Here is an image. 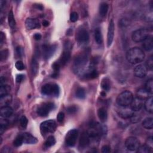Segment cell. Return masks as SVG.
Segmentation results:
<instances>
[{
	"label": "cell",
	"mask_w": 153,
	"mask_h": 153,
	"mask_svg": "<svg viewBox=\"0 0 153 153\" xmlns=\"http://www.w3.org/2000/svg\"><path fill=\"white\" fill-rule=\"evenodd\" d=\"M78 19V14L77 12H72L70 14V21L72 22H75Z\"/></svg>",
	"instance_id": "46"
},
{
	"label": "cell",
	"mask_w": 153,
	"mask_h": 153,
	"mask_svg": "<svg viewBox=\"0 0 153 153\" xmlns=\"http://www.w3.org/2000/svg\"><path fill=\"white\" fill-rule=\"evenodd\" d=\"M4 40H5L4 33L3 32H1V33H0V43H1V45L3 44Z\"/></svg>",
	"instance_id": "52"
},
{
	"label": "cell",
	"mask_w": 153,
	"mask_h": 153,
	"mask_svg": "<svg viewBox=\"0 0 153 153\" xmlns=\"http://www.w3.org/2000/svg\"><path fill=\"white\" fill-rule=\"evenodd\" d=\"M76 40L80 44H87L89 40L88 31L85 29H80L76 33Z\"/></svg>",
	"instance_id": "11"
},
{
	"label": "cell",
	"mask_w": 153,
	"mask_h": 153,
	"mask_svg": "<svg viewBox=\"0 0 153 153\" xmlns=\"http://www.w3.org/2000/svg\"><path fill=\"white\" fill-rule=\"evenodd\" d=\"M37 8L39 10H42L43 9V7L41 5H40V4H37Z\"/></svg>",
	"instance_id": "58"
},
{
	"label": "cell",
	"mask_w": 153,
	"mask_h": 153,
	"mask_svg": "<svg viewBox=\"0 0 153 153\" xmlns=\"http://www.w3.org/2000/svg\"><path fill=\"white\" fill-rule=\"evenodd\" d=\"M144 106L143 100L138 97H136L133 99L130 104V107L133 111H140Z\"/></svg>",
	"instance_id": "15"
},
{
	"label": "cell",
	"mask_w": 153,
	"mask_h": 153,
	"mask_svg": "<svg viewBox=\"0 0 153 153\" xmlns=\"http://www.w3.org/2000/svg\"><path fill=\"white\" fill-rule=\"evenodd\" d=\"M97 116L101 122H105L108 118V113L106 109L104 108H99L97 110Z\"/></svg>",
	"instance_id": "24"
},
{
	"label": "cell",
	"mask_w": 153,
	"mask_h": 153,
	"mask_svg": "<svg viewBox=\"0 0 153 153\" xmlns=\"http://www.w3.org/2000/svg\"><path fill=\"white\" fill-rule=\"evenodd\" d=\"M133 99V95L130 91L126 90L119 94L117 97V103L119 106H129Z\"/></svg>",
	"instance_id": "4"
},
{
	"label": "cell",
	"mask_w": 153,
	"mask_h": 153,
	"mask_svg": "<svg viewBox=\"0 0 153 153\" xmlns=\"http://www.w3.org/2000/svg\"><path fill=\"white\" fill-rule=\"evenodd\" d=\"M129 106H120L117 110L118 116L123 119L130 118L134 113Z\"/></svg>",
	"instance_id": "10"
},
{
	"label": "cell",
	"mask_w": 153,
	"mask_h": 153,
	"mask_svg": "<svg viewBox=\"0 0 153 153\" xmlns=\"http://www.w3.org/2000/svg\"><path fill=\"white\" fill-rule=\"evenodd\" d=\"M41 93L44 95L58 97L60 93V88L56 84H46L41 88Z\"/></svg>",
	"instance_id": "3"
},
{
	"label": "cell",
	"mask_w": 153,
	"mask_h": 153,
	"mask_svg": "<svg viewBox=\"0 0 153 153\" xmlns=\"http://www.w3.org/2000/svg\"><path fill=\"white\" fill-rule=\"evenodd\" d=\"M78 107L75 105H71L70 107H68L67 108V112L69 114H74L77 112Z\"/></svg>",
	"instance_id": "42"
},
{
	"label": "cell",
	"mask_w": 153,
	"mask_h": 153,
	"mask_svg": "<svg viewBox=\"0 0 153 153\" xmlns=\"http://www.w3.org/2000/svg\"><path fill=\"white\" fill-rule=\"evenodd\" d=\"M90 144V139L88 132H84L80 137L79 145L82 148L87 147Z\"/></svg>",
	"instance_id": "18"
},
{
	"label": "cell",
	"mask_w": 153,
	"mask_h": 153,
	"mask_svg": "<svg viewBox=\"0 0 153 153\" xmlns=\"http://www.w3.org/2000/svg\"><path fill=\"white\" fill-rule=\"evenodd\" d=\"M147 71L148 70L145 65H139L134 68L133 73L137 77L142 78L146 76Z\"/></svg>",
	"instance_id": "14"
},
{
	"label": "cell",
	"mask_w": 153,
	"mask_h": 153,
	"mask_svg": "<svg viewBox=\"0 0 153 153\" xmlns=\"http://www.w3.org/2000/svg\"><path fill=\"white\" fill-rule=\"evenodd\" d=\"M101 151L103 153H109L111 151V148L109 145H105L103 146L102 148Z\"/></svg>",
	"instance_id": "49"
},
{
	"label": "cell",
	"mask_w": 153,
	"mask_h": 153,
	"mask_svg": "<svg viewBox=\"0 0 153 153\" xmlns=\"http://www.w3.org/2000/svg\"><path fill=\"white\" fill-rule=\"evenodd\" d=\"M142 47L146 51H150L153 48V40L152 36H149L142 41Z\"/></svg>",
	"instance_id": "23"
},
{
	"label": "cell",
	"mask_w": 153,
	"mask_h": 153,
	"mask_svg": "<svg viewBox=\"0 0 153 153\" xmlns=\"http://www.w3.org/2000/svg\"><path fill=\"white\" fill-rule=\"evenodd\" d=\"M145 66L147 67V70H151L152 69V67H153V59H152V56L149 57L148 58V59L147 60Z\"/></svg>",
	"instance_id": "43"
},
{
	"label": "cell",
	"mask_w": 153,
	"mask_h": 153,
	"mask_svg": "<svg viewBox=\"0 0 153 153\" xmlns=\"http://www.w3.org/2000/svg\"><path fill=\"white\" fill-rule=\"evenodd\" d=\"M145 55L144 51L138 47H133L129 49L126 53V59L132 64H137L142 62Z\"/></svg>",
	"instance_id": "1"
},
{
	"label": "cell",
	"mask_w": 153,
	"mask_h": 153,
	"mask_svg": "<svg viewBox=\"0 0 153 153\" xmlns=\"http://www.w3.org/2000/svg\"><path fill=\"white\" fill-rule=\"evenodd\" d=\"M75 96L80 99H84L86 98V92L82 88H79L75 93Z\"/></svg>",
	"instance_id": "36"
},
{
	"label": "cell",
	"mask_w": 153,
	"mask_h": 153,
	"mask_svg": "<svg viewBox=\"0 0 153 153\" xmlns=\"http://www.w3.org/2000/svg\"><path fill=\"white\" fill-rule=\"evenodd\" d=\"M1 152H11V150L10 148L5 147L3 148V149L1 150Z\"/></svg>",
	"instance_id": "54"
},
{
	"label": "cell",
	"mask_w": 153,
	"mask_h": 153,
	"mask_svg": "<svg viewBox=\"0 0 153 153\" xmlns=\"http://www.w3.org/2000/svg\"><path fill=\"white\" fill-rule=\"evenodd\" d=\"M152 151V148L149 147L148 145L145 144L142 146H139L137 151L139 153H149Z\"/></svg>",
	"instance_id": "37"
},
{
	"label": "cell",
	"mask_w": 153,
	"mask_h": 153,
	"mask_svg": "<svg viewBox=\"0 0 153 153\" xmlns=\"http://www.w3.org/2000/svg\"><path fill=\"white\" fill-rule=\"evenodd\" d=\"M8 22H9V25L10 28H14L16 26V21L14 19V14L12 11H10L9 13L8 16Z\"/></svg>",
	"instance_id": "33"
},
{
	"label": "cell",
	"mask_w": 153,
	"mask_h": 153,
	"mask_svg": "<svg viewBox=\"0 0 153 153\" xmlns=\"http://www.w3.org/2000/svg\"><path fill=\"white\" fill-rule=\"evenodd\" d=\"M95 40L98 44H101L103 42L102 35L101 31L99 28H96L95 30Z\"/></svg>",
	"instance_id": "30"
},
{
	"label": "cell",
	"mask_w": 153,
	"mask_h": 153,
	"mask_svg": "<svg viewBox=\"0 0 153 153\" xmlns=\"http://www.w3.org/2000/svg\"><path fill=\"white\" fill-rule=\"evenodd\" d=\"M126 148L130 151H137L140 146L139 141L134 137H130L126 139L125 142Z\"/></svg>",
	"instance_id": "12"
},
{
	"label": "cell",
	"mask_w": 153,
	"mask_h": 153,
	"mask_svg": "<svg viewBox=\"0 0 153 153\" xmlns=\"http://www.w3.org/2000/svg\"><path fill=\"white\" fill-rule=\"evenodd\" d=\"M13 113V110L11 107L9 106L3 107L1 108L0 110V114L3 118H9L10 117Z\"/></svg>",
	"instance_id": "21"
},
{
	"label": "cell",
	"mask_w": 153,
	"mask_h": 153,
	"mask_svg": "<svg viewBox=\"0 0 153 153\" xmlns=\"http://www.w3.org/2000/svg\"><path fill=\"white\" fill-rule=\"evenodd\" d=\"M11 90V88L9 85H2L0 88V96L8 95Z\"/></svg>",
	"instance_id": "32"
},
{
	"label": "cell",
	"mask_w": 153,
	"mask_h": 153,
	"mask_svg": "<svg viewBox=\"0 0 153 153\" xmlns=\"http://www.w3.org/2000/svg\"><path fill=\"white\" fill-rule=\"evenodd\" d=\"M88 61V53L84 52L78 55L74 60L73 70L75 73H80Z\"/></svg>",
	"instance_id": "2"
},
{
	"label": "cell",
	"mask_w": 153,
	"mask_h": 153,
	"mask_svg": "<svg viewBox=\"0 0 153 153\" xmlns=\"http://www.w3.org/2000/svg\"><path fill=\"white\" fill-rule=\"evenodd\" d=\"M38 63L37 58L36 57H33L32 59L31 62V70L33 75H36L38 72Z\"/></svg>",
	"instance_id": "26"
},
{
	"label": "cell",
	"mask_w": 153,
	"mask_h": 153,
	"mask_svg": "<svg viewBox=\"0 0 153 153\" xmlns=\"http://www.w3.org/2000/svg\"><path fill=\"white\" fill-rule=\"evenodd\" d=\"M9 56V52L7 49H4L2 50L1 52V55H0V57H1V61L3 62L6 60Z\"/></svg>",
	"instance_id": "40"
},
{
	"label": "cell",
	"mask_w": 153,
	"mask_h": 153,
	"mask_svg": "<svg viewBox=\"0 0 153 153\" xmlns=\"http://www.w3.org/2000/svg\"><path fill=\"white\" fill-rule=\"evenodd\" d=\"M12 102V97L10 95H6L0 97V105L1 107L9 106Z\"/></svg>",
	"instance_id": "22"
},
{
	"label": "cell",
	"mask_w": 153,
	"mask_h": 153,
	"mask_svg": "<svg viewBox=\"0 0 153 153\" xmlns=\"http://www.w3.org/2000/svg\"><path fill=\"white\" fill-rule=\"evenodd\" d=\"M145 89L149 93L152 94L153 92V80L151 78L148 80L145 84Z\"/></svg>",
	"instance_id": "39"
},
{
	"label": "cell",
	"mask_w": 153,
	"mask_h": 153,
	"mask_svg": "<svg viewBox=\"0 0 153 153\" xmlns=\"http://www.w3.org/2000/svg\"><path fill=\"white\" fill-rule=\"evenodd\" d=\"M5 3H6V2L4 1H0V7H1V9H3V6L5 5Z\"/></svg>",
	"instance_id": "57"
},
{
	"label": "cell",
	"mask_w": 153,
	"mask_h": 153,
	"mask_svg": "<svg viewBox=\"0 0 153 153\" xmlns=\"http://www.w3.org/2000/svg\"><path fill=\"white\" fill-rule=\"evenodd\" d=\"M28 123V118H26V117L25 115H22L20 118L21 126L23 128H26L27 127Z\"/></svg>",
	"instance_id": "41"
},
{
	"label": "cell",
	"mask_w": 153,
	"mask_h": 153,
	"mask_svg": "<svg viewBox=\"0 0 153 153\" xmlns=\"http://www.w3.org/2000/svg\"><path fill=\"white\" fill-rule=\"evenodd\" d=\"M78 135V131L77 129H72L70 130L66 135L65 142L68 147H74L77 142Z\"/></svg>",
	"instance_id": "9"
},
{
	"label": "cell",
	"mask_w": 153,
	"mask_h": 153,
	"mask_svg": "<svg viewBox=\"0 0 153 153\" xmlns=\"http://www.w3.org/2000/svg\"><path fill=\"white\" fill-rule=\"evenodd\" d=\"M56 123L53 120L43 122L40 125V130L43 134L53 133L56 129Z\"/></svg>",
	"instance_id": "6"
},
{
	"label": "cell",
	"mask_w": 153,
	"mask_h": 153,
	"mask_svg": "<svg viewBox=\"0 0 153 153\" xmlns=\"http://www.w3.org/2000/svg\"><path fill=\"white\" fill-rule=\"evenodd\" d=\"M25 26L28 30L40 29L41 28V25L38 20L33 18H28L25 21Z\"/></svg>",
	"instance_id": "17"
},
{
	"label": "cell",
	"mask_w": 153,
	"mask_h": 153,
	"mask_svg": "<svg viewBox=\"0 0 153 153\" xmlns=\"http://www.w3.org/2000/svg\"><path fill=\"white\" fill-rule=\"evenodd\" d=\"M33 38H34L36 41H39L41 38V35L40 34V33H36V34L33 36Z\"/></svg>",
	"instance_id": "53"
},
{
	"label": "cell",
	"mask_w": 153,
	"mask_h": 153,
	"mask_svg": "<svg viewBox=\"0 0 153 153\" xmlns=\"http://www.w3.org/2000/svg\"><path fill=\"white\" fill-rule=\"evenodd\" d=\"M149 31L147 29L142 28L134 31L132 35V40L136 43L142 42L149 36Z\"/></svg>",
	"instance_id": "7"
},
{
	"label": "cell",
	"mask_w": 153,
	"mask_h": 153,
	"mask_svg": "<svg viewBox=\"0 0 153 153\" xmlns=\"http://www.w3.org/2000/svg\"><path fill=\"white\" fill-rule=\"evenodd\" d=\"M57 46L53 45H47L45 44L43 46V55L45 59H48L53 56L56 50Z\"/></svg>",
	"instance_id": "13"
},
{
	"label": "cell",
	"mask_w": 153,
	"mask_h": 153,
	"mask_svg": "<svg viewBox=\"0 0 153 153\" xmlns=\"http://www.w3.org/2000/svg\"><path fill=\"white\" fill-rule=\"evenodd\" d=\"M144 107L145 110L152 114L153 112V104H152V96H149L148 98L146 99V100L144 104Z\"/></svg>",
	"instance_id": "25"
},
{
	"label": "cell",
	"mask_w": 153,
	"mask_h": 153,
	"mask_svg": "<svg viewBox=\"0 0 153 153\" xmlns=\"http://www.w3.org/2000/svg\"><path fill=\"white\" fill-rule=\"evenodd\" d=\"M55 108V104L52 102H45L41 105L37 109V112L40 117H46L48 115L49 112Z\"/></svg>",
	"instance_id": "8"
},
{
	"label": "cell",
	"mask_w": 153,
	"mask_h": 153,
	"mask_svg": "<svg viewBox=\"0 0 153 153\" xmlns=\"http://www.w3.org/2000/svg\"><path fill=\"white\" fill-rule=\"evenodd\" d=\"M114 22L113 20H111L109 23L108 30V34H107V44L108 47H110L112 43L114 37Z\"/></svg>",
	"instance_id": "16"
},
{
	"label": "cell",
	"mask_w": 153,
	"mask_h": 153,
	"mask_svg": "<svg viewBox=\"0 0 153 153\" xmlns=\"http://www.w3.org/2000/svg\"><path fill=\"white\" fill-rule=\"evenodd\" d=\"M149 147L152 148V145H153V142H152V137H150L149 138H148L147 140V144Z\"/></svg>",
	"instance_id": "51"
},
{
	"label": "cell",
	"mask_w": 153,
	"mask_h": 153,
	"mask_svg": "<svg viewBox=\"0 0 153 153\" xmlns=\"http://www.w3.org/2000/svg\"><path fill=\"white\" fill-rule=\"evenodd\" d=\"M23 138V143L26 144H36L38 142L37 139L29 133H22Z\"/></svg>",
	"instance_id": "20"
},
{
	"label": "cell",
	"mask_w": 153,
	"mask_h": 153,
	"mask_svg": "<svg viewBox=\"0 0 153 153\" xmlns=\"http://www.w3.org/2000/svg\"><path fill=\"white\" fill-rule=\"evenodd\" d=\"M16 53L17 54H18V55L20 57L22 56L23 55V49L22 47L21 46H18L16 47Z\"/></svg>",
	"instance_id": "47"
},
{
	"label": "cell",
	"mask_w": 153,
	"mask_h": 153,
	"mask_svg": "<svg viewBox=\"0 0 153 153\" xmlns=\"http://www.w3.org/2000/svg\"><path fill=\"white\" fill-rule=\"evenodd\" d=\"M100 95H101V96H106V93H105V91H103V92H102L101 93H100Z\"/></svg>",
	"instance_id": "59"
},
{
	"label": "cell",
	"mask_w": 153,
	"mask_h": 153,
	"mask_svg": "<svg viewBox=\"0 0 153 153\" xmlns=\"http://www.w3.org/2000/svg\"><path fill=\"white\" fill-rule=\"evenodd\" d=\"M99 75L97 71L94 67L90 66L89 70L84 74V78L87 80H92L97 78Z\"/></svg>",
	"instance_id": "19"
},
{
	"label": "cell",
	"mask_w": 153,
	"mask_h": 153,
	"mask_svg": "<svg viewBox=\"0 0 153 153\" xmlns=\"http://www.w3.org/2000/svg\"><path fill=\"white\" fill-rule=\"evenodd\" d=\"M149 94V93L145 89H141L137 92V96H138L137 97L144 100V99H146L149 97L148 96Z\"/></svg>",
	"instance_id": "34"
},
{
	"label": "cell",
	"mask_w": 153,
	"mask_h": 153,
	"mask_svg": "<svg viewBox=\"0 0 153 153\" xmlns=\"http://www.w3.org/2000/svg\"><path fill=\"white\" fill-rule=\"evenodd\" d=\"M9 126V122L6 119H1L0 121V133L1 134L6 130Z\"/></svg>",
	"instance_id": "38"
},
{
	"label": "cell",
	"mask_w": 153,
	"mask_h": 153,
	"mask_svg": "<svg viewBox=\"0 0 153 153\" xmlns=\"http://www.w3.org/2000/svg\"><path fill=\"white\" fill-rule=\"evenodd\" d=\"M72 45L70 41H67L64 44V50L58 61L60 66H64L68 62L71 58V50Z\"/></svg>",
	"instance_id": "5"
},
{
	"label": "cell",
	"mask_w": 153,
	"mask_h": 153,
	"mask_svg": "<svg viewBox=\"0 0 153 153\" xmlns=\"http://www.w3.org/2000/svg\"><path fill=\"white\" fill-rule=\"evenodd\" d=\"M6 78L3 77H1V86L2 85H5L6 84Z\"/></svg>",
	"instance_id": "56"
},
{
	"label": "cell",
	"mask_w": 153,
	"mask_h": 153,
	"mask_svg": "<svg viewBox=\"0 0 153 153\" xmlns=\"http://www.w3.org/2000/svg\"><path fill=\"white\" fill-rule=\"evenodd\" d=\"M24 79V75L23 74H19L16 76V81L18 83H21Z\"/></svg>",
	"instance_id": "50"
},
{
	"label": "cell",
	"mask_w": 153,
	"mask_h": 153,
	"mask_svg": "<svg viewBox=\"0 0 153 153\" xmlns=\"http://www.w3.org/2000/svg\"><path fill=\"white\" fill-rule=\"evenodd\" d=\"M56 143V139L53 136H50L49 137L46 139L44 143V147L46 148H50L53 146Z\"/></svg>",
	"instance_id": "31"
},
{
	"label": "cell",
	"mask_w": 153,
	"mask_h": 153,
	"mask_svg": "<svg viewBox=\"0 0 153 153\" xmlns=\"http://www.w3.org/2000/svg\"><path fill=\"white\" fill-rule=\"evenodd\" d=\"M142 126L146 129L151 130L153 127V119L152 117H147L142 122Z\"/></svg>",
	"instance_id": "28"
},
{
	"label": "cell",
	"mask_w": 153,
	"mask_h": 153,
	"mask_svg": "<svg viewBox=\"0 0 153 153\" xmlns=\"http://www.w3.org/2000/svg\"><path fill=\"white\" fill-rule=\"evenodd\" d=\"M101 88L105 92H108L111 89V82L108 78H104L101 82Z\"/></svg>",
	"instance_id": "27"
},
{
	"label": "cell",
	"mask_w": 153,
	"mask_h": 153,
	"mask_svg": "<svg viewBox=\"0 0 153 153\" xmlns=\"http://www.w3.org/2000/svg\"><path fill=\"white\" fill-rule=\"evenodd\" d=\"M65 118V114L63 112H60L57 115V120L59 123H62Z\"/></svg>",
	"instance_id": "48"
},
{
	"label": "cell",
	"mask_w": 153,
	"mask_h": 153,
	"mask_svg": "<svg viewBox=\"0 0 153 153\" xmlns=\"http://www.w3.org/2000/svg\"><path fill=\"white\" fill-rule=\"evenodd\" d=\"M50 25V23L49 22H48L47 21H43V25L44 26V27H47L48 26Z\"/></svg>",
	"instance_id": "55"
},
{
	"label": "cell",
	"mask_w": 153,
	"mask_h": 153,
	"mask_svg": "<svg viewBox=\"0 0 153 153\" xmlns=\"http://www.w3.org/2000/svg\"><path fill=\"white\" fill-rule=\"evenodd\" d=\"M23 143V136H22V134H20L18 135V137H17L16 138V139H14V141L13 142V145L16 147H19L21 146Z\"/></svg>",
	"instance_id": "35"
},
{
	"label": "cell",
	"mask_w": 153,
	"mask_h": 153,
	"mask_svg": "<svg viewBox=\"0 0 153 153\" xmlns=\"http://www.w3.org/2000/svg\"><path fill=\"white\" fill-rule=\"evenodd\" d=\"M109 6L106 3H102L99 6V14L101 16H105L108 11Z\"/></svg>",
	"instance_id": "29"
},
{
	"label": "cell",
	"mask_w": 153,
	"mask_h": 153,
	"mask_svg": "<svg viewBox=\"0 0 153 153\" xmlns=\"http://www.w3.org/2000/svg\"><path fill=\"white\" fill-rule=\"evenodd\" d=\"M130 118V121H131L132 123H138V122H139L140 121L141 117L139 115L135 114L134 113L133 115Z\"/></svg>",
	"instance_id": "44"
},
{
	"label": "cell",
	"mask_w": 153,
	"mask_h": 153,
	"mask_svg": "<svg viewBox=\"0 0 153 153\" xmlns=\"http://www.w3.org/2000/svg\"><path fill=\"white\" fill-rule=\"evenodd\" d=\"M15 66L16 68V69L19 71H23L25 69V66L22 61L19 60L15 64Z\"/></svg>",
	"instance_id": "45"
}]
</instances>
